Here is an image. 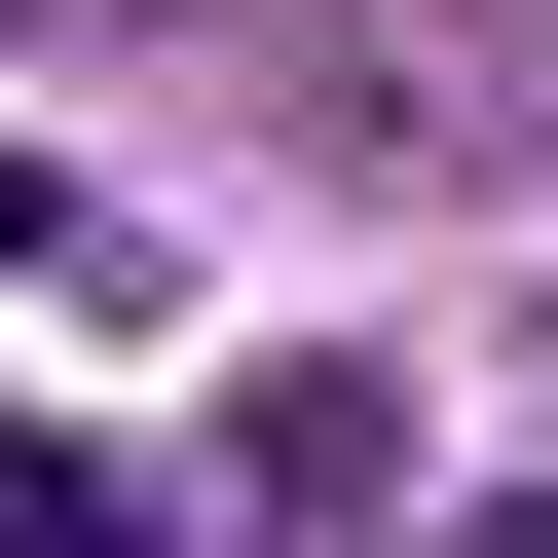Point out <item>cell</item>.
Here are the masks:
<instances>
[{
	"label": "cell",
	"instance_id": "cell-2",
	"mask_svg": "<svg viewBox=\"0 0 558 558\" xmlns=\"http://www.w3.org/2000/svg\"><path fill=\"white\" fill-rule=\"evenodd\" d=\"M0 38H149V0H0Z\"/></svg>",
	"mask_w": 558,
	"mask_h": 558
},
{
	"label": "cell",
	"instance_id": "cell-3",
	"mask_svg": "<svg viewBox=\"0 0 558 558\" xmlns=\"http://www.w3.org/2000/svg\"><path fill=\"white\" fill-rule=\"evenodd\" d=\"M484 558H558V521H484Z\"/></svg>",
	"mask_w": 558,
	"mask_h": 558
},
{
	"label": "cell",
	"instance_id": "cell-1",
	"mask_svg": "<svg viewBox=\"0 0 558 558\" xmlns=\"http://www.w3.org/2000/svg\"><path fill=\"white\" fill-rule=\"evenodd\" d=\"M0 558H149V484H112V447H38V410H0Z\"/></svg>",
	"mask_w": 558,
	"mask_h": 558
}]
</instances>
